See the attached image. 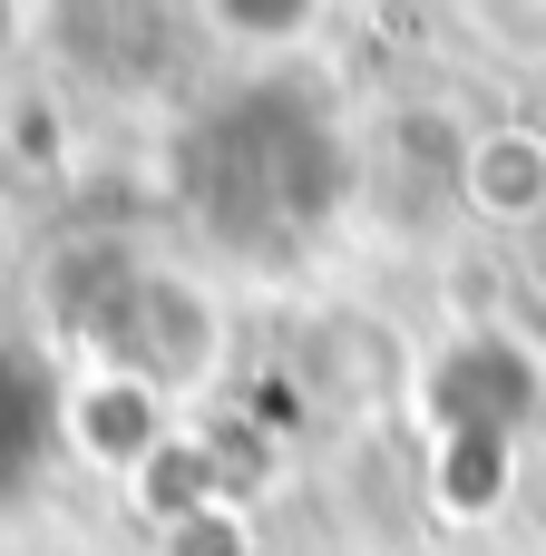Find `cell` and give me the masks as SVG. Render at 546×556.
<instances>
[{
  "label": "cell",
  "mask_w": 546,
  "mask_h": 556,
  "mask_svg": "<svg viewBox=\"0 0 546 556\" xmlns=\"http://www.w3.org/2000/svg\"><path fill=\"white\" fill-rule=\"evenodd\" d=\"M88 362H98L107 381H137V391L176 401V391H205V381H215L225 323H215V303H205L195 274H176V264H127L117 293L88 313Z\"/></svg>",
  "instance_id": "obj_1"
},
{
  "label": "cell",
  "mask_w": 546,
  "mask_h": 556,
  "mask_svg": "<svg viewBox=\"0 0 546 556\" xmlns=\"http://www.w3.org/2000/svg\"><path fill=\"white\" fill-rule=\"evenodd\" d=\"M430 410L449 420V440L479 430V450L508 459V450L546 420V381H537V362H528L508 332H459L449 362L430 371Z\"/></svg>",
  "instance_id": "obj_2"
},
{
  "label": "cell",
  "mask_w": 546,
  "mask_h": 556,
  "mask_svg": "<svg viewBox=\"0 0 546 556\" xmlns=\"http://www.w3.org/2000/svg\"><path fill=\"white\" fill-rule=\"evenodd\" d=\"M449 195L479 215V225H537L546 215V127L528 117H498V127H479L459 156H449Z\"/></svg>",
  "instance_id": "obj_3"
},
{
  "label": "cell",
  "mask_w": 546,
  "mask_h": 556,
  "mask_svg": "<svg viewBox=\"0 0 546 556\" xmlns=\"http://www.w3.org/2000/svg\"><path fill=\"white\" fill-rule=\"evenodd\" d=\"M303 371H313V391H322L332 410H352V420L391 410V401H401V381H410V362H401V332H391L381 313H322V323H313V352H303Z\"/></svg>",
  "instance_id": "obj_4"
},
{
  "label": "cell",
  "mask_w": 546,
  "mask_h": 556,
  "mask_svg": "<svg viewBox=\"0 0 546 556\" xmlns=\"http://www.w3.org/2000/svg\"><path fill=\"white\" fill-rule=\"evenodd\" d=\"M68 440L98 459V469H127V479H147L156 459H166V401L156 391H137V381H88L78 401H68Z\"/></svg>",
  "instance_id": "obj_5"
},
{
  "label": "cell",
  "mask_w": 546,
  "mask_h": 556,
  "mask_svg": "<svg viewBox=\"0 0 546 556\" xmlns=\"http://www.w3.org/2000/svg\"><path fill=\"white\" fill-rule=\"evenodd\" d=\"M205 20H215V39H234V49H293V39L322 20V0H205Z\"/></svg>",
  "instance_id": "obj_6"
},
{
  "label": "cell",
  "mask_w": 546,
  "mask_h": 556,
  "mask_svg": "<svg viewBox=\"0 0 546 556\" xmlns=\"http://www.w3.org/2000/svg\"><path fill=\"white\" fill-rule=\"evenodd\" d=\"M479 29H488V49H508V59H546V0H459Z\"/></svg>",
  "instance_id": "obj_7"
},
{
  "label": "cell",
  "mask_w": 546,
  "mask_h": 556,
  "mask_svg": "<svg viewBox=\"0 0 546 556\" xmlns=\"http://www.w3.org/2000/svg\"><path fill=\"white\" fill-rule=\"evenodd\" d=\"M166 556H244L234 508H195V518H176V528H166Z\"/></svg>",
  "instance_id": "obj_8"
}]
</instances>
